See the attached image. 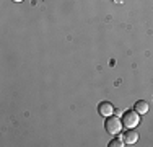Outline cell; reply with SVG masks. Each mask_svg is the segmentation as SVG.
<instances>
[{
    "label": "cell",
    "mask_w": 153,
    "mask_h": 147,
    "mask_svg": "<svg viewBox=\"0 0 153 147\" xmlns=\"http://www.w3.org/2000/svg\"><path fill=\"white\" fill-rule=\"evenodd\" d=\"M140 123V113H137L135 110H127L122 115V126L126 129H134Z\"/></svg>",
    "instance_id": "obj_1"
},
{
    "label": "cell",
    "mask_w": 153,
    "mask_h": 147,
    "mask_svg": "<svg viewBox=\"0 0 153 147\" xmlns=\"http://www.w3.org/2000/svg\"><path fill=\"white\" fill-rule=\"evenodd\" d=\"M122 119H119L117 116L111 115L106 118V121H104V129H106V132H109V134L116 136L119 134V132L122 131Z\"/></svg>",
    "instance_id": "obj_2"
},
{
    "label": "cell",
    "mask_w": 153,
    "mask_h": 147,
    "mask_svg": "<svg viewBox=\"0 0 153 147\" xmlns=\"http://www.w3.org/2000/svg\"><path fill=\"white\" fill-rule=\"evenodd\" d=\"M98 113H100L101 116L108 118V116L114 115V106H112L109 101H101L100 105H98Z\"/></svg>",
    "instance_id": "obj_3"
},
{
    "label": "cell",
    "mask_w": 153,
    "mask_h": 147,
    "mask_svg": "<svg viewBox=\"0 0 153 147\" xmlns=\"http://www.w3.org/2000/svg\"><path fill=\"white\" fill-rule=\"evenodd\" d=\"M122 141L126 142L127 146H132V144H135V142L138 141V132H137V131H134V129H127L126 132H124V137H122Z\"/></svg>",
    "instance_id": "obj_4"
},
{
    "label": "cell",
    "mask_w": 153,
    "mask_h": 147,
    "mask_svg": "<svg viewBox=\"0 0 153 147\" xmlns=\"http://www.w3.org/2000/svg\"><path fill=\"white\" fill-rule=\"evenodd\" d=\"M134 108H135L137 113H140V115H145V113L148 111V108H150V106H148V103L145 101V100H138L135 105H134Z\"/></svg>",
    "instance_id": "obj_5"
},
{
    "label": "cell",
    "mask_w": 153,
    "mask_h": 147,
    "mask_svg": "<svg viewBox=\"0 0 153 147\" xmlns=\"http://www.w3.org/2000/svg\"><path fill=\"white\" fill-rule=\"evenodd\" d=\"M109 147H122V146H126V142L121 141V139H112L111 142L108 144Z\"/></svg>",
    "instance_id": "obj_6"
},
{
    "label": "cell",
    "mask_w": 153,
    "mask_h": 147,
    "mask_svg": "<svg viewBox=\"0 0 153 147\" xmlns=\"http://www.w3.org/2000/svg\"><path fill=\"white\" fill-rule=\"evenodd\" d=\"M13 2H23V0H13Z\"/></svg>",
    "instance_id": "obj_7"
}]
</instances>
